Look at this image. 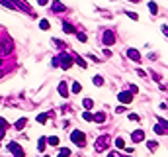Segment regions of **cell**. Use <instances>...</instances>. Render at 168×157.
<instances>
[{
	"label": "cell",
	"mask_w": 168,
	"mask_h": 157,
	"mask_svg": "<svg viewBox=\"0 0 168 157\" xmlns=\"http://www.w3.org/2000/svg\"><path fill=\"white\" fill-rule=\"evenodd\" d=\"M70 141H74V145H78V147H84V145H86V136H84V132L74 130V132L70 133Z\"/></svg>",
	"instance_id": "6da1fadb"
},
{
	"label": "cell",
	"mask_w": 168,
	"mask_h": 157,
	"mask_svg": "<svg viewBox=\"0 0 168 157\" xmlns=\"http://www.w3.org/2000/svg\"><path fill=\"white\" fill-rule=\"evenodd\" d=\"M8 53H12V41L2 37V39H0V57H4Z\"/></svg>",
	"instance_id": "7a4b0ae2"
},
{
	"label": "cell",
	"mask_w": 168,
	"mask_h": 157,
	"mask_svg": "<svg viewBox=\"0 0 168 157\" xmlns=\"http://www.w3.org/2000/svg\"><path fill=\"white\" fill-rule=\"evenodd\" d=\"M6 147H8V151L14 153V157H24V155H26V153H24V149H22L20 144H16V141H10V144L6 145Z\"/></svg>",
	"instance_id": "3957f363"
},
{
	"label": "cell",
	"mask_w": 168,
	"mask_h": 157,
	"mask_svg": "<svg viewBox=\"0 0 168 157\" xmlns=\"http://www.w3.org/2000/svg\"><path fill=\"white\" fill-rule=\"evenodd\" d=\"M102 41H104V45H113V43H115V32H112V29H106V32H104V37H102Z\"/></svg>",
	"instance_id": "277c9868"
},
{
	"label": "cell",
	"mask_w": 168,
	"mask_h": 157,
	"mask_svg": "<svg viewBox=\"0 0 168 157\" xmlns=\"http://www.w3.org/2000/svg\"><path fill=\"white\" fill-rule=\"evenodd\" d=\"M59 61H61V67H63V69H70V67H72V61H74V59H72L69 53H63V55L59 57Z\"/></svg>",
	"instance_id": "5b68a950"
},
{
	"label": "cell",
	"mask_w": 168,
	"mask_h": 157,
	"mask_svg": "<svg viewBox=\"0 0 168 157\" xmlns=\"http://www.w3.org/2000/svg\"><path fill=\"white\" fill-rule=\"evenodd\" d=\"M109 145V138L108 136H102L96 139V151H104V149Z\"/></svg>",
	"instance_id": "8992f818"
},
{
	"label": "cell",
	"mask_w": 168,
	"mask_h": 157,
	"mask_svg": "<svg viewBox=\"0 0 168 157\" xmlns=\"http://www.w3.org/2000/svg\"><path fill=\"white\" fill-rule=\"evenodd\" d=\"M118 98H119V102H123V104H129L131 100H133V94L127 92V91H123V92L118 94Z\"/></svg>",
	"instance_id": "52a82bcc"
},
{
	"label": "cell",
	"mask_w": 168,
	"mask_h": 157,
	"mask_svg": "<svg viewBox=\"0 0 168 157\" xmlns=\"http://www.w3.org/2000/svg\"><path fill=\"white\" fill-rule=\"evenodd\" d=\"M127 57H129V59H133L135 63H139V61H141V53H139L137 49H133V47H131V49H127Z\"/></svg>",
	"instance_id": "ba28073f"
},
{
	"label": "cell",
	"mask_w": 168,
	"mask_h": 157,
	"mask_svg": "<svg viewBox=\"0 0 168 157\" xmlns=\"http://www.w3.org/2000/svg\"><path fill=\"white\" fill-rule=\"evenodd\" d=\"M51 10H53V12H67V6L61 4L59 0H53V4H51Z\"/></svg>",
	"instance_id": "9c48e42d"
},
{
	"label": "cell",
	"mask_w": 168,
	"mask_h": 157,
	"mask_svg": "<svg viewBox=\"0 0 168 157\" xmlns=\"http://www.w3.org/2000/svg\"><path fill=\"white\" fill-rule=\"evenodd\" d=\"M145 139V132L143 130H135L131 133V141H143Z\"/></svg>",
	"instance_id": "30bf717a"
},
{
	"label": "cell",
	"mask_w": 168,
	"mask_h": 157,
	"mask_svg": "<svg viewBox=\"0 0 168 157\" xmlns=\"http://www.w3.org/2000/svg\"><path fill=\"white\" fill-rule=\"evenodd\" d=\"M59 92H61V96H65V98L69 96V86H67V83H65V81L59 85Z\"/></svg>",
	"instance_id": "8fae6325"
},
{
	"label": "cell",
	"mask_w": 168,
	"mask_h": 157,
	"mask_svg": "<svg viewBox=\"0 0 168 157\" xmlns=\"http://www.w3.org/2000/svg\"><path fill=\"white\" fill-rule=\"evenodd\" d=\"M104 120H106V114H104V112H96V114H94V122L102 124Z\"/></svg>",
	"instance_id": "7c38bea8"
},
{
	"label": "cell",
	"mask_w": 168,
	"mask_h": 157,
	"mask_svg": "<svg viewBox=\"0 0 168 157\" xmlns=\"http://www.w3.org/2000/svg\"><path fill=\"white\" fill-rule=\"evenodd\" d=\"M63 29H65V34H74V32H76V29H74V26L67 24V22H65V24H63Z\"/></svg>",
	"instance_id": "4fadbf2b"
},
{
	"label": "cell",
	"mask_w": 168,
	"mask_h": 157,
	"mask_svg": "<svg viewBox=\"0 0 168 157\" xmlns=\"http://www.w3.org/2000/svg\"><path fill=\"white\" fill-rule=\"evenodd\" d=\"M47 144L53 145V147H57V145H59V138H57V136H51V138H47Z\"/></svg>",
	"instance_id": "5bb4252c"
},
{
	"label": "cell",
	"mask_w": 168,
	"mask_h": 157,
	"mask_svg": "<svg viewBox=\"0 0 168 157\" xmlns=\"http://www.w3.org/2000/svg\"><path fill=\"white\" fill-rule=\"evenodd\" d=\"M92 83L96 85V86H102V85H104V77H100V75H96V77L92 79Z\"/></svg>",
	"instance_id": "9a60e30c"
},
{
	"label": "cell",
	"mask_w": 168,
	"mask_h": 157,
	"mask_svg": "<svg viewBox=\"0 0 168 157\" xmlns=\"http://www.w3.org/2000/svg\"><path fill=\"white\" fill-rule=\"evenodd\" d=\"M26 124H27V120H26V118H20V120L16 122V126H14V128H16V130H22Z\"/></svg>",
	"instance_id": "2e32d148"
},
{
	"label": "cell",
	"mask_w": 168,
	"mask_h": 157,
	"mask_svg": "<svg viewBox=\"0 0 168 157\" xmlns=\"http://www.w3.org/2000/svg\"><path fill=\"white\" fill-rule=\"evenodd\" d=\"M149 10H151L152 16H156V14H158V6H156L155 2H149Z\"/></svg>",
	"instance_id": "e0dca14e"
},
{
	"label": "cell",
	"mask_w": 168,
	"mask_h": 157,
	"mask_svg": "<svg viewBox=\"0 0 168 157\" xmlns=\"http://www.w3.org/2000/svg\"><path fill=\"white\" fill-rule=\"evenodd\" d=\"M82 106H84V108H86V110H90V108H92V106H94V102H92V100H90V98H84V100H82Z\"/></svg>",
	"instance_id": "ac0fdd59"
},
{
	"label": "cell",
	"mask_w": 168,
	"mask_h": 157,
	"mask_svg": "<svg viewBox=\"0 0 168 157\" xmlns=\"http://www.w3.org/2000/svg\"><path fill=\"white\" fill-rule=\"evenodd\" d=\"M147 145H149V149H151V151H155V149L158 147V144H156L155 139H149V141H147Z\"/></svg>",
	"instance_id": "d6986e66"
},
{
	"label": "cell",
	"mask_w": 168,
	"mask_h": 157,
	"mask_svg": "<svg viewBox=\"0 0 168 157\" xmlns=\"http://www.w3.org/2000/svg\"><path fill=\"white\" fill-rule=\"evenodd\" d=\"M45 141H47V138H39V144H37V149H39V151H43V149H45Z\"/></svg>",
	"instance_id": "ffe728a7"
},
{
	"label": "cell",
	"mask_w": 168,
	"mask_h": 157,
	"mask_svg": "<svg viewBox=\"0 0 168 157\" xmlns=\"http://www.w3.org/2000/svg\"><path fill=\"white\" fill-rule=\"evenodd\" d=\"M47 118H49V114H39V116H37V122H39V124H45Z\"/></svg>",
	"instance_id": "44dd1931"
},
{
	"label": "cell",
	"mask_w": 168,
	"mask_h": 157,
	"mask_svg": "<svg viewBox=\"0 0 168 157\" xmlns=\"http://www.w3.org/2000/svg\"><path fill=\"white\" fill-rule=\"evenodd\" d=\"M70 91H72V92L76 94V92H80V91H82V86H80L78 83H72V88H70Z\"/></svg>",
	"instance_id": "7402d4cb"
},
{
	"label": "cell",
	"mask_w": 168,
	"mask_h": 157,
	"mask_svg": "<svg viewBox=\"0 0 168 157\" xmlns=\"http://www.w3.org/2000/svg\"><path fill=\"white\" fill-rule=\"evenodd\" d=\"M39 28H41V29H49L51 26H49V22H47V20H41V22H39Z\"/></svg>",
	"instance_id": "603a6c76"
},
{
	"label": "cell",
	"mask_w": 168,
	"mask_h": 157,
	"mask_svg": "<svg viewBox=\"0 0 168 157\" xmlns=\"http://www.w3.org/2000/svg\"><path fill=\"white\" fill-rule=\"evenodd\" d=\"M59 155H65V157H70V149H69V147H63L61 151H59Z\"/></svg>",
	"instance_id": "cb8c5ba5"
},
{
	"label": "cell",
	"mask_w": 168,
	"mask_h": 157,
	"mask_svg": "<svg viewBox=\"0 0 168 157\" xmlns=\"http://www.w3.org/2000/svg\"><path fill=\"white\" fill-rule=\"evenodd\" d=\"M82 118H84V120H88V122H92V120H94V116L90 114V112H82Z\"/></svg>",
	"instance_id": "d4e9b609"
},
{
	"label": "cell",
	"mask_w": 168,
	"mask_h": 157,
	"mask_svg": "<svg viewBox=\"0 0 168 157\" xmlns=\"http://www.w3.org/2000/svg\"><path fill=\"white\" fill-rule=\"evenodd\" d=\"M115 147H125V141H123V138H118V139H115Z\"/></svg>",
	"instance_id": "484cf974"
},
{
	"label": "cell",
	"mask_w": 168,
	"mask_h": 157,
	"mask_svg": "<svg viewBox=\"0 0 168 157\" xmlns=\"http://www.w3.org/2000/svg\"><path fill=\"white\" fill-rule=\"evenodd\" d=\"M76 63H78L80 67H82V69H86V67H88V63H86L84 59H80V57H76Z\"/></svg>",
	"instance_id": "4316f807"
},
{
	"label": "cell",
	"mask_w": 168,
	"mask_h": 157,
	"mask_svg": "<svg viewBox=\"0 0 168 157\" xmlns=\"http://www.w3.org/2000/svg\"><path fill=\"white\" fill-rule=\"evenodd\" d=\"M76 37H78V41H82V43H86V39H88L86 34H76Z\"/></svg>",
	"instance_id": "83f0119b"
},
{
	"label": "cell",
	"mask_w": 168,
	"mask_h": 157,
	"mask_svg": "<svg viewBox=\"0 0 168 157\" xmlns=\"http://www.w3.org/2000/svg\"><path fill=\"white\" fill-rule=\"evenodd\" d=\"M8 120H4V118H0V128H2V130H6V128H8Z\"/></svg>",
	"instance_id": "f1b7e54d"
},
{
	"label": "cell",
	"mask_w": 168,
	"mask_h": 157,
	"mask_svg": "<svg viewBox=\"0 0 168 157\" xmlns=\"http://www.w3.org/2000/svg\"><path fill=\"white\" fill-rule=\"evenodd\" d=\"M127 16H129L131 20H135V22L139 20V14H135V12H127Z\"/></svg>",
	"instance_id": "f546056e"
},
{
	"label": "cell",
	"mask_w": 168,
	"mask_h": 157,
	"mask_svg": "<svg viewBox=\"0 0 168 157\" xmlns=\"http://www.w3.org/2000/svg\"><path fill=\"white\" fill-rule=\"evenodd\" d=\"M51 65H53V67H61V61H59V57H55L53 61H51Z\"/></svg>",
	"instance_id": "4dcf8cb0"
},
{
	"label": "cell",
	"mask_w": 168,
	"mask_h": 157,
	"mask_svg": "<svg viewBox=\"0 0 168 157\" xmlns=\"http://www.w3.org/2000/svg\"><path fill=\"white\" fill-rule=\"evenodd\" d=\"M53 43H55V45H59L61 49H63V47H67V45H65V43H63L61 39H53Z\"/></svg>",
	"instance_id": "1f68e13d"
},
{
	"label": "cell",
	"mask_w": 168,
	"mask_h": 157,
	"mask_svg": "<svg viewBox=\"0 0 168 157\" xmlns=\"http://www.w3.org/2000/svg\"><path fill=\"white\" fill-rule=\"evenodd\" d=\"M137 75H139V77H147V73H145L143 69H137Z\"/></svg>",
	"instance_id": "d6a6232c"
},
{
	"label": "cell",
	"mask_w": 168,
	"mask_h": 157,
	"mask_svg": "<svg viewBox=\"0 0 168 157\" xmlns=\"http://www.w3.org/2000/svg\"><path fill=\"white\" fill-rule=\"evenodd\" d=\"M129 120H133V122H137V120H139V116H137V114H129Z\"/></svg>",
	"instance_id": "836d02e7"
},
{
	"label": "cell",
	"mask_w": 168,
	"mask_h": 157,
	"mask_svg": "<svg viewBox=\"0 0 168 157\" xmlns=\"http://www.w3.org/2000/svg\"><path fill=\"white\" fill-rule=\"evenodd\" d=\"M160 124H162V128L168 130V120H160Z\"/></svg>",
	"instance_id": "e575fe53"
},
{
	"label": "cell",
	"mask_w": 168,
	"mask_h": 157,
	"mask_svg": "<svg viewBox=\"0 0 168 157\" xmlns=\"http://www.w3.org/2000/svg\"><path fill=\"white\" fill-rule=\"evenodd\" d=\"M160 29H162V34L168 37V26H162V28H160Z\"/></svg>",
	"instance_id": "d590c367"
},
{
	"label": "cell",
	"mask_w": 168,
	"mask_h": 157,
	"mask_svg": "<svg viewBox=\"0 0 168 157\" xmlns=\"http://www.w3.org/2000/svg\"><path fill=\"white\" fill-rule=\"evenodd\" d=\"M115 112H118V114H121V112H125V108H123V106H118V108H115Z\"/></svg>",
	"instance_id": "8d00e7d4"
},
{
	"label": "cell",
	"mask_w": 168,
	"mask_h": 157,
	"mask_svg": "<svg viewBox=\"0 0 168 157\" xmlns=\"http://www.w3.org/2000/svg\"><path fill=\"white\" fill-rule=\"evenodd\" d=\"M108 157H119V153H118V151H112V153H109Z\"/></svg>",
	"instance_id": "74e56055"
},
{
	"label": "cell",
	"mask_w": 168,
	"mask_h": 157,
	"mask_svg": "<svg viewBox=\"0 0 168 157\" xmlns=\"http://www.w3.org/2000/svg\"><path fill=\"white\" fill-rule=\"evenodd\" d=\"M37 2H39V6H45V4L49 2V0H37Z\"/></svg>",
	"instance_id": "f35d334b"
},
{
	"label": "cell",
	"mask_w": 168,
	"mask_h": 157,
	"mask_svg": "<svg viewBox=\"0 0 168 157\" xmlns=\"http://www.w3.org/2000/svg\"><path fill=\"white\" fill-rule=\"evenodd\" d=\"M4 133H6V130H2V128H0V139L4 138Z\"/></svg>",
	"instance_id": "ab89813d"
},
{
	"label": "cell",
	"mask_w": 168,
	"mask_h": 157,
	"mask_svg": "<svg viewBox=\"0 0 168 157\" xmlns=\"http://www.w3.org/2000/svg\"><path fill=\"white\" fill-rule=\"evenodd\" d=\"M129 2H133V4H139V2H141V0H129Z\"/></svg>",
	"instance_id": "60d3db41"
},
{
	"label": "cell",
	"mask_w": 168,
	"mask_h": 157,
	"mask_svg": "<svg viewBox=\"0 0 168 157\" xmlns=\"http://www.w3.org/2000/svg\"><path fill=\"white\" fill-rule=\"evenodd\" d=\"M119 157H127V155H119Z\"/></svg>",
	"instance_id": "b9f144b4"
},
{
	"label": "cell",
	"mask_w": 168,
	"mask_h": 157,
	"mask_svg": "<svg viewBox=\"0 0 168 157\" xmlns=\"http://www.w3.org/2000/svg\"><path fill=\"white\" fill-rule=\"evenodd\" d=\"M59 157H65V155H59Z\"/></svg>",
	"instance_id": "7bdbcfd3"
}]
</instances>
